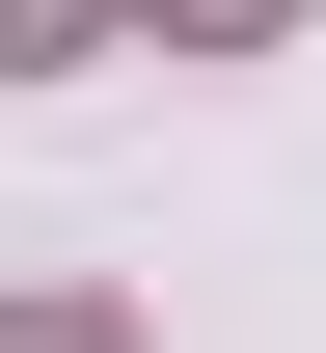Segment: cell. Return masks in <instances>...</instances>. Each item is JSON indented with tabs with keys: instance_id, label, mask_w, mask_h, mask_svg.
Returning <instances> with one entry per match:
<instances>
[{
	"instance_id": "obj_1",
	"label": "cell",
	"mask_w": 326,
	"mask_h": 353,
	"mask_svg": "<svg viewBox=\"0 0 326 353\" xmlns=\"http://www.w3.org/2000/svg\"><path fill=\"white\" fill-rule=\"evenodd\" d=\"M136 0H0V82H54V54H109Z\"/></svg>"
},
{
	"instance_id": "obj_2",
	"label": "cell",
	"mask_w": 326,
	"mask_h": 353,
	"mask_svg": "<svg viewBox=\"0 0 326 353\" xmlns=\"http://www.w3.org/2000/svg\"><path fill=\"white\" fill-rule=\"evenodd\" d=\"M0 353H136V326H109V299H0Z\"/></svg>"
},
{
	"instance_id": "obj_3",
	"label": "cell",
	"mask_w": 326,
	"mask_h": 353,
	"mask_svg": "<svg viewBox=\"0 0 326 353\" xmlns=\"http://www.w3.org/2000/svg\"><path fill=\"white\" fill-rule=\"evenodd\" d=\"M190 28H299V0H190Z\"/></svg>"
}]
</instances>
